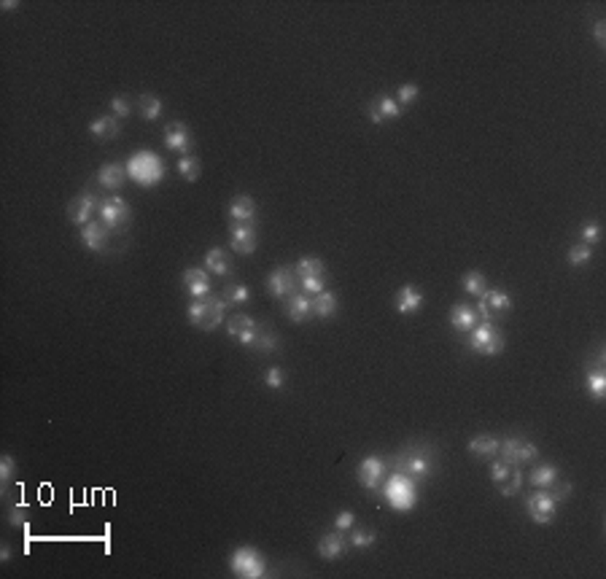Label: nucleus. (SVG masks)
Here are the masks:
<instances>
[{
  "instance_id": "nucleus-1",
  "label": "nucleus",
  "mask_w": 606,
  "mask_h": 579,
  "mask_svg": "<svg viewBox=\"0 0 606 579\" xmlns=\"http://www.w3.org/2000/svg\"><path fill=\"white\" fill-rule=\"evenodd\" d=\"M380 491H383L385 501L391 504V509H396V512H410V509H415V504H418L415 479L402 475V472H394L391 477H385Z\"/></svg>"
},
{
  "instance_id": "nucleus-2",
  "label": "nucleus",
  "mask_w": 606,
  "mask_h": 579,
  "mask_svg": "<svg viewBox=\"0 0 606 579\" xmlns=\"http://www.w3.org/2000/svg\"><path fill=\"white\" fill-rule=\"evenodd\" d=\"M127 175L143 189L157 187L164 178V162L154 151H138V154H132L127 159Z\"/></svg>"
},
{
  "instance_id": "nucleus-3",
  "label": "nucleus",
  "mask_w": 606,
  "mask_h": 579,
  "mask_svg": "<svg viewBox=\"0 0 606 579\" xmlns=\"http://www.w3.org/2000/svg\"><path fill=\"white\" fill-rule=\"evenodd\" d=\"M226 302H224L222 296H205V299H194L192 305H189V310H186V318H189V324L192 326H197L202 331H213L219 329L224 324V312H226Z\"/></svg>"
},
{
  "instance_id": "nucleus-4",
  "label": "nucleus",
  "mask_w": 606,
  "mask_h": 579,
  "mask_svg": "<svg viewBox=\"0 0 606 579\" xmlns=\"http://www.w3.org/2000/svg\"><path fill=\"white\" fill-rule=\"evenodd\" d=\"M396 472L412 477V479H424L434 472V453L428 445H412L396 455Z\"/></svg>"
},
{
  "instance_id": "nucleus-5",
  "label": "nucleus",
  "mask_w": 606,
  "mask_h": 579,
  "mask_svg": "<svg viewBox=\"0 0 606 579\" xmlns=\"http://www.w3.org/2000/svg\"><path fill=\"white\" fill-rule=\"evenodd\" d=\"M466 342H469L472 351L480 353V356H499L504 351V334L496 329L490 321L488 324L480 321L474 329L466 334Z\"/></svg>"
},
{
  "instance_id": "nucleus-6",
  "label": "nucleus",
  "mask_w": 606,
  "mask_h": 579,
  "mask_svg": "<svg viewBox=\"0 0 606 579\" xmlns=\"http://www.w3.org/2000/svg\"><path fill=\"white\" fill-rule=\"evenodd\" d=\"M229 569L240 579H262L267 574V563H264L262 553L254 547H238L229 555Z\"/></svg>"
},
{
  "instance_id": "nucleus-7",
  "label": "nucleus",
  "mask_w": 606,
  "mask_h": 579,
  "mask_svg": "<svg viewBox=\"0 0 606 579\" xmlns=\"http://www.w3.org/2000/svg\"><path fill=\"white\" fill-rule=\"evenodd\" d=\"M525 512L528 517L536 523V525H547L555 520V512H558V501L555 496L545 491V488H536L531 496L525 498Z\"/></svg>"
},
{
  "instance_id": "nucleus-8",
  "label": "nucleus",
  "mask_w": 606,
  "mask_h": 579,
  "mask_svg": "<svg viewBox=\"0 0 606 579\" xmlns=\"http://www.w3.org/2000/svg\"><path fill=\"white\" fill-rule=\"evenodd\" d=\"M98 213H100L102 224H105L108 229H114V232H121V229L130 224V219H132V210H130V205H127V200L119 197V194L100 200Z\"/></svg>"
},
{
  "instance_id": "nucleus-9",
  "label": "nucleus",
  "mask_w": 606,
  "mask_h": 579,
  "mask_svg": "<svg viewBox=\"0 0 606 579\" xmlns=\"http://www.w3.org/2000/svg\"><path fill=\"white\" fill-rule=\"evenodd\" d=\"M226 334H229V340L232 342H238L242 348H254L256 345V340H259V324L251 318V315H242V312H235L229 321H226Z\"/></svg>"
},
{
  "instance_id": "nucleus-10",
  "label": "nucleus",
  "mask_w": 606,
  "mask_h": 579,
  "mask_svg": "<svg viewBox=\"0 0 606 579\" xmlns=\"http://www.w3.org/2000/svg\"><path fill=\"white\" fill-rule=\"evenodd\" d=\"M297 291H300V280H297V269L294 267H275L267 275V294L270 296L288 299Z\"/></svg>"
},
{
  "instance_id": "nucleus-11",
  "label": "nucleus",
  "mask_w": 606,
  "mask_h": 579,
  "mask_svg": "<svg viewBox=\"0 0 606 579\" xmlns=\"http://www.w3.org/2000/svg\"><path fill=\"white\" fill-rule=\"evenodd\" d=\"M385 472H388V463H385L383 458L366 455L362 463H359V469H356V477H359V482H362L366 491H380Z\"/></svg>"
},
{
  "instance_id": "nucleus-12",
  "label": "nucleus",
  "mask_w": 606,
  "mask_h": 579,
  "mask_svg": "<svg viewBox=\"0 0 606 579\" xmlns=\"http://www.w3.org/2000/svg\"><path fill=\"white\" fill-rule=\"evenodd\" d=\"M402 105L396 103V97H391V95H378L372 103L366 105V116H369V122L372 125H385V122H396L399 116H402Z\"/></svg>"
},
{
  "instance_id": "nucleus-13",
  "label": "nucleus",
  "mask_w": 606,
  "mask_h": 579,
  "mask_svg": "<svg viewBox=\"0 0 606 579\" xmlns=\"http://www.w3.org/2000/svg\"><path fill=\"white\" fill-rule=\"evenodd\" d=\"M256 243H259V235H256V227L254 224H238L232 221L229 227V248L240 256H251L256 251Z\"/></svg>"
},
{
  "instance_id": "nucleus-14",
  "label": "nucleus",
  "mask_w": 606,
  "mask_h": 579,
  "mask_svg": "<svg viewBox=\"0 0 606 579\" xmlns=\"http://www.w3.org/2000/svg\"><path fill=\"white\" fill-rule=\"evenodd\" d=\"M100 207V200L92 194V191H81L79 197H73L70 203H68V219L73 221V224H89V219H92V213Z\"/></svg>"
},
{
  "instance_id": "nucleus-15",
  "label": "nucleus",
  "mask_w": 606,
  "mask_h": 579,
  "mask_svg": "<svg viewBox=\"0 0 606 579\" xmlns=\"http://www.w3.org/2000/svg\"><path fill=\"white\" fill-rule=\"evenodd\" d=\"M164 145L170 151H178V154H186L192 151L194 145V138H192V129L183 125V122H173V125L164 127Z\"/></svg>"
},
{
  "instance_id": "nucleus-16",
  "label": "nucleus",
  "mask_w": 606,
  "mask_h": 579,
  "mask_svg": "<svg viewBox=\"0 0 606 579\" xmlns=\"http://www.w3.org/2000/svg\"><path fill=\"white\" fill-rule=\"evenodd\" d=\"M183 289L189 291L194 299L210 296V275H208V269H200V267L183 269Z\"/></svg>"
},
{
  "instance_id": "nucleus-17",
  "label": "nucleus",
  "mask_w": 606,
  "mask_h": 579,
  "mask_svg": "<svg viewBox=\"0 0 606 579\" xmlns=\"http://www.w3.org/2000/svg\"><path fill=\"white\" fill-rule=\"evenodd\" d=\"M226 213H229V219L238 221V224H254V221H256V203H254V197H248V194H238V197L229 200Z\"/></svg>"
},
{
  "instance_id": "nucleus-18",
  "label": "nucleus",
  "mask_w": 606,
  "mask_h": 579,
  "mask_svg": "<svg viewBox=\"0 0 606 579\" xmlns=\"http://www.w3.org/2000/svg\"><path fill=\"white\" fill-rule=\"evenodd\" d=\"M480 324V315H477V308H472V305H453L450 308V326L456 331H461V334H469V331L474 329Z\"/></svg>"
},
{
  "instance_id": "nucleus-19",
  "label": "nucleus",
  "mask_w": 606,
  "mask_h": 579,
  "mask_svg": "<svg viewBox=\"0 0 606 579\" xmlns=\"http://www.w3.org/2000/svg\"><path fill=\"white\" fill-rule=\"evenodd\" d=\"M286 315H288V321H294V324L310 321V318H313V302H310V296H304L302 291L291 294V296L286 299Z\"/></svg>"
},
{
  "instance_id": "nucleus-20",
  "label": "nucleus",
  "mask_w": 606,
  "mask_h": 579,
  "mask_svg": "<svg viewBox=\"0 0 606 579\" xmlns=\"http://www.w3.org/2000/svg\"><path fill=\"white\" fill-rule=\"evenodd\" d=\"M396 312L402 315H415V312L424 308V291L415 289V286H402L396 291Z\"/></svg>"
},
{
  "instance_id": "nucleus-21",
  "label": "nucleus",
  "mask_w": 606,
  "mask_h": 579,
  "mask_svg": "<svg viewBox=\"0 0 606 579\" xmlns=\"http://www.w3.org/2000/svg\"><path fill=\"white\" fill-rule=\"evenodd\" d=\"M345 550H348V541H345V534H340V531L323 534V537L318 539V555H321L323 560L343 558Z\"/></svg>"
},
{
  "instance_id": "nucleus-22",
  "label": "nucleus",
  "mask_w": 606,
  "mask_h": 579,
  "mask_svg": "<svg viewBox=\"0 0 606 579\" xmlns=\"http://www.w3.org/2000/svg\"><path fill=\"white\" fill-rule=\"evenodd\" d=\"M81 243H84V248L95 251V253L105 251V243H108V227H105V224H95V221L84 224V227H81Z\"/></svg>"
},
{
  "instance_id": "nucleus-23",
  "label": "nucleus",
  "mask_w": 606,
  "mask_h": 579,
  "mask_svg": "<svg viewBox=\"0 0 606 579\" xmlns=\"http://www.w3.org/2000/svg\"><path fill=\"white\" fill-rule=\"evenodd\" d=\"M98 184L102 189H121L127 184V167L119 165V162H105V165L98 170Z\"/></svg>"
},
{
  "instance_id": "nucleus-24",
  "label": "nucleus",
  "mask_w": 606,
  "mask_h": 579,
  "mask_svg": "<svg viewBox=\"0 0 606 579\" xmlns=\"http://www.w3.org/2000/svg\"><path fill=\"white\" fill-rule=\"evenodd\" d=\"M480 305H485V310L490 312V318L493 315H506V312L512 310V299H509V294L504 289H488L480 296Z\"/></svg>"
},
{
  "instance_id": "nucleus-25",
  "label": "nucleus",
  "mask_w": 606,
  "mask_h": 579,
  "mask_svg": "<svg viewBox=\"0 0 606 579\" xmlns=\"http://www.w3.org/2000/svg\"><path fill=\"white\" fill-rule=\"evenodd\" d=\"M466 447H469V453L485 455V458H493V455H499L502 439H499V436H493V434H480V436H472Z\"/></svg>"
},
{
  "instance_id": "nucleus-26",
  "label": "nucleus",
  "mask_w": 606,
  "mask_h": 579,
  "mask_svg": "<svg viewBox=\"0 0 606 579\" xmlns=\"http://www.w3.org/2000/svg\"><path fill=\"white\" fill-rule=\"evenodd\" d=\"M119 129L121 125L116 116H98V119L89 125V132H92L98 141H111V138H116Z\"/></svg>"
},
{
  "instance_id": "nucleus-27",
  "label": "nucleus",
  "mask_w": 606,
  "mask_h": 579,
  "mask_svg": "<svg viewBox=\"0 0 606 579\" xmlns=\"http://www.w3.org/2000/svg\"><path fill=\"white\" fill-rule=\"evenodd\" d=\"M310 302H313V315H318V318H332L340 305L334 291H321V294L310 296Z\"/></svg>"
},
{
  "instance_id": "nucleus-28",
  "label": "nucleus",
  "mask_w": 606,
  "mask_h": 579,
  "mask_svg": "<svg viewBox=\"0 0 606 579\" xmlns=\"http://www.w3.org/2000/svg\"><path fill=\"white\" fill-rule=\"evenodd\" d=\"M205 269H210L213 275H229L232 272V259L224 248H210L205 253Z\"/></svg>"
},
{
  "instance_id": "nucleus-29",
  "label": "nucleus",
  "mask_w": 606,
  "mask_h": 579,
  "mask_svg": "<svg viewBox=\"0 0 606 579\" xmlns=\"http://www.w3.org/2000/svg\"><path fill=\"white\" fill-rule=\"evenodd\" d=\"M162 111H164V105L157 95H151V92H143L141 97H138V113H141V119L146 122H157L162 116Z\"/></svg>"
},
{
  "instance_id": "nucleus-30",
  "label": "nucleus",
  "mask_w": 606,
  "mask_h": 579,
  "mask_svg": "<svg viewBox=\"0 0 606 579\" xmlns=\"http://www.w3.org/2000/svg\"><path fill=\"white\" fill-rule=\"evenodd\" d=\"M528 479H531V485L550 491V488L558 482V469H555L552 463H539V466H534V472H531Z\"/></svg>"
},
{
  "instance_id": "nucleus-31",
  "label": "nucleus",
  "mask_w": 606,
  "mask_h": 579,
  "mask_svg": "<svg viewBox=\"0 0 606 579\" xmlns=\"http://www.w3.org/2000/svg\"><path fill=\"white\" fill-rule=\"evenodd\" d=\"M585 383H587V388H590V393H593V399H596V402H604V393H606V370L604 367H593V370H587Z\"/></svg>"
},
{
  "instance_id": "nucleus-32",
  "label": "nucleus",
  "mask_w": 606,
  "mask_h": 579,
  "mask_svg": "<svg viewBox=\"0 0 606 579\" xmlns=\"http://www.w3.org/2000/svg\"><path fill=\"white\" fill-rule=\"evenodd\" d=\"M294 269L300 272V278H323L326 275V264L318 256H304L294 264Z\"/></svg>"
},
{
  "instance_id": "nucleus-33",
  "label": "nucleus",
  "mask_w": 606,
  "mask_h": 579,
  "mask_svg": "<svg viewBox=\"0 0 606 579\" xmlns=\"http://www.w3.org/2000/svg\"><path fill=\"white\" fill-rule=\"evenodd\" d=\"M461 286H464L466 294H472V296H483L485 291H488V280H485L483 272H477V269H469L464 278H461Z\"/></svg>"
},
{
  "instance_id": "nucleus-34",
  "label": "nucleus",
  "mask_w": 606,
  "mask_h": 579,
  "mask_svg": "<svg viewBox=\"0 0 606 579\" xmlns=\"http://www.w3.org/2000/svg\"><path fill=\"white\" fill-rule=\"evenodd\" d=\"M222 299L226 305H245L251 299V289L245 283H229L222 289Z\"/></svg>"
},
{
  "instance_id": "nucleus-35",
  "label": "nucleus",
  "mask_w": 606,
  "mask_h": 579,
  "mask_svg": "<svg viewBox=\"0 0 606 579\" xmlns=\"http://www.w3.org/2000/svg\"><path fill=\"white\" fill-rule=\"evenodd\" d=\"M520 488H523V472H520V466H515L512 469V475L506 477L504 482L499 485V493L506 498H512V496H518L520 493Z\"/></svg>"
},
{
  "instance_id": "nucleus-36",
  "label": "nucleus",
  "mask_w": 606,
  "mask_h": 579,
  "mask_svg": "<svg viewBox=\"0 0 606 579\" xmlns=\"http://www.w3.org/2000/svg\"><path fill=\"white\" fill-rule=\"evenodd\" d=\"M375 539H378V534L369 531V528H356V525L350 528V547H353V550H366V547H372Z\"/></svg>"
},
{
  "instance_id": "nucleus-37",
  "label": "nucleus",
  "mask_w": 606,
  "mask_h": 579,
  "mask_svg": "<svg viewBox=\"0 0 606 579\" xmlns=\"http://www.w3.org/2000/svg\"><path fill=\"white\" fill-rule=\"evenodd\" d=\"M178 173H181L183 181H197L202 173L200 159H197V157H181V159H178Z\"/></svg>"
},
{
  "instance_id": "nucleus-38",
  "label": "nucleus",
  "mask_w": 606,
  "mask_h": 579,
  "mask_svg": "<svg viewBox=\"0 0 606 579\" xmlns=\"http://www.w3.org/2000/svg\"><path fill=\"white\" fill-rule=\"evenodd\" d=\"M278 348V334L270 329H262L259 334V340H256V345H254V351L262 353V356H270V353Z\"/></svg>"
},
{
  "instance_id": "nucleus-39",
  "label": "nucleus",
  "mask_w": 606,
  "mask_h": 579,
  "mask_svg": "<svg viewBox=\"0 0 606 579\" xmlns=\"http://www.w3.org/2000/svg\"><path fill=\"white\" fill-rule=\"evenodd\" d=\"M590 256H593V248H590V246H585V243H577V246H571V248H568V264H571V267L587 264V262H590Z\"/></svg>"
},
{
  "instance_id": "nucleus-40",
  "label": "nucleus",
  "mask_w": 606,
  "mask_h": 579,
  "mask_svg": "<svg viewBox=\"0 0 606 579\" xmlns=\"http://www.w3.org/2000/svg\"><path fill=\"white\" fill-rule=\"evenodd\" d=\"M17 472V461H14V455H0V485H3V491H6V485H11V477Z\"/></svg>"
},
{
  "instance_id": "nucleus-41",
  "label": "nucleus",
  "mask_w": 606,
  "mask_h": 579,
  "mask_svg": "<svg viewBox=\"0 0 606 579\" xmlns=\"http://www.w3.org/2000/svg\"><path fill=\"white\" fill-rule=\"evenodd\" d=\"M580 235H582V243H585V246H596V243L601 240V224H598L596 219H590V221L582 224Z\"/></svg>"
},
{
  "instance_id": "nucleus-42",
  "label": "nucleus",
  "mask_w": 606,
  "mask_h": 579,
  "mask_svg": "<svg viewBox=\"0 0 606 579\" xmlns=\"http://www.w3.org/2000/svg\"><path fill=\"white\" fill-rule=\"evenodd\" d=\"M512 469H515V466H509L504 458H496V461H490V479H493L496 485H502L506 477L512 475Z\"/></svg>"
},
{
  "instance_id": "nucleus-43",
  "label": "nucleus",
  "mask_w": 606,
  "mask_h": 579,
  "mask_svg": "<svg viewBox=\"0 0 606 579\" xmlns=\"http://www.w3.org/2000/svg\"><path fill=\"white\" fill-rule=\"evenodd\" d=\"M130 111H132V103H130L127 95H116V97H111V116H116V119H127Z\"/></svg>"
},
{
  "instance_id": "nucleus-44",
  "label": "nucleus",
  "mask_w": 606,
  "mask_h": 579,
  "mask_svg": "<svg viewBox=\"0 0 606 579\" xmlns=\"http://www.w3.org/2000/svg\"><path fill=\"white\" fill-rule=\"evenodd\" d=\"M536 458H539L536 445L528 442V439H520V447H518V466H523V463H534Z\"/></svg>"
},
{
  "instance_id": "nucleus-45",
  "label": "nucleus",
  "mask_w": 606,
  "mask_h": 579,
  "mask_svg": "<svg viewBox=\"0 0 606 579\" xmlns=\"http://www.w3.org/2000/svg\"><path fill=\"white\" fill-rule=\"evenodd\" d=\"M418 95H421V89H418V84H402L399 86V92H396V103L402 105H412L418 100Z\"/></svg>"
},
{
  "instance_id": "nucleus-46",
  "label": "nucleus",
  "mask_w": 606,
  "mask_h": 579,
  "mask_svg": "<svg viewBox=\"0 0 606 579\" xmlns=\"http://www.w3.org/2000/svg\"><path fill=\"white\" fill-rule=\"evenodd\" d=\"M8 523H11L14 528H27V507H24V504L8 507Z\"/></svg>"
},
{
  "instance_id": "nucleus-47",
  "label": "nucleus",
  "mask_w": 606,
  "mask_h": 579,
  "mask_svg": "<svg viewBox=\"0 0 606 579\" xmlns=\"http://www.w3.org/2000/svg\"><path fill=\"white\" fill-rule=\"evenodd\" d=\"M264 383L270 386V388H283L286 386V372H283V367H270L267 372H264Z\"/></svg>"
},
{
  "instance_id": "nucleus-48",
  "label": "nucleus",
  "mask_w": 606,
  "mask_h": 579,
  "mask_svg": "<svg viewBox=\"0 0 606 579\" xmlns=\"http://www.w3.org/2000/svg\"><path fill=\"white\" fill-rule=\"evenodd\" d=\"M300 291H302L304 296H316V294H321L323 289V278H300Z\"/></svg>"
},
{
  "instance_id": "nucleus-49",
  "label": "nucleus",
  "mask_w": 606,
  "mask_h": 579,
  "mask_svg": "<svg viewBox=\"0 0 606 579\" xmlns=\"http://www.w3.org/2000/svg\"><path fill=\"white\" fill-rule=\"evenodd\" d=\"M353 525H356V515L353 512H340V515L334 517V531H340V534H348Z\"/></svg>"
},
{
  "instance_id": "nucleus-50",
  "label": "nucleus",
  "mask_w": 606,
  "mask_h": 579,
  "mask_svg": "<svg viewBox=\"0 0 606 579\" xmlns=\"http://www.w3.org/2000/svg\"><path fill=\"white\" fill-rule=\"evenodd\" d=\"M550 493H552V496H555V501L561 504V501H564V498L571 493V482H555V485L550 488Z\"/></svg>"
},
{
  "instance_id": "nucleus-51",
  "label": "nucleus",
  "mask_w": 606,
  "mask_h": 579,
  "mask_svg": "<svg viewBox=\"0 0 606 579\" xmlns=\"http://www.w3.org/2000/svg\"><path fill=\"white\" fill-rule=\"evenodd\" d=\"M593 38H596V43H598V49L604 51L606 49V22H596V27H593Z\"/></svg>"
},
{
  "instance_id": "nucleus-52",
  "label": "nucleus",
  "mask_w": 606,
  "mask_h": 579,
  "mask_svg": "<svg viewBox=\"0 0 606 579\" xmlns=\"http://www.w3.org/2000/svg\"><path fill=\"white\" fill-rule=\"evenodd\" d=\"M0 560H3V563L11 560V544H3V550H0Z\"/></svg>"
},
{
  "instance_id": "nucleus-53",
  "label": "nucleus",
  "mask_w": 606,
  "mask_h": 579,
  "mask_svg": "<svg viewBox=\"0 0 606 579\" xmlns=\"http://www.w3.org/2000/svg\"><path fill=\"white\" fill-rule=\"evenodd\" d=\"M0 8H3V11H14V8H17V0H6V3H0Z\"/></svg>"
}]
</instances>
